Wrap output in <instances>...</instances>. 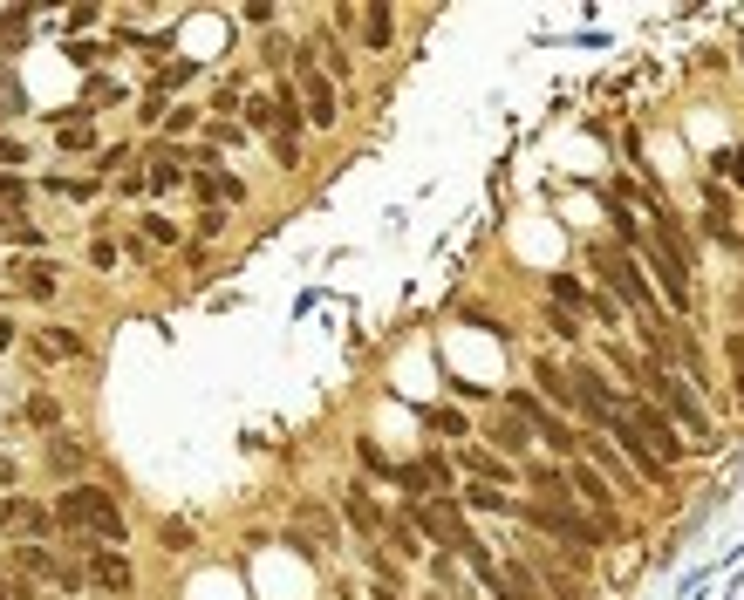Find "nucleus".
I'll list each match as a JSON object with an SVG mask.
<instances>
[{"label":"nucleus","instance_id":"obj_1","mask_svg":"<svg viewBox=\"0 0 744 600\" xmlns=\"http://www.w3.org/2000/svg\"><path fill=\"white\" fill-rule=\"evenodd\" d=\"M55 525H62L69 539H82V546H123V539H130L117 491H103V485H69L55 498Z\"/></svg>","mask_w":744,"mask_h":600},{"label":"nucleus","instance_id":"obj_2","mask_svg":"<svg viewBox=\"0 0 744 600\" xmlns=\"http://www.w3.org/2000/svg\"><path fill=\"white\" fill-rule=\"evenodd\" d=\"M519 525H533L540 539H553L560 553H601L608 546V525L594 519V512H581V498H560V505H547V498H519V512H512Z\"/></svg>","mask_w":744,"mask_h":600},{"label":"nucleus","instance_id":"obj_3","mask_svg":"<svg viewBox=\"0 0 744 600\" xmlns=\"http://www.w3.org/2000/svg\"><path fill=\"white\" fill-rule=\"evenodd\" d=\"M635 389H642L649 403H663L669 423H676V430H683V437H690L697 450H717L710 410H704V396H697V389L683 382V369H669V362H649V355H642V382H635Z\"/></svg>","mask_w":744,"mask_h":600},{"label":"nucleus","instance_id":"obj_4","mask_svg":"<svg viewBox=\"0 0 744 600\" xmlns=\"http://www.w3.org/2000/svg\"><path fill=\"white\" fill-rule=\"evenodd\" d=\"M635 260H642V273L656 280V294H663V307L676 314V321H683V314H690V300H697V280H690L697 266L683 260V253H669V246L656 239V232H649V246H642Z\"/></svg>","mask_w":744,"mask_h":600},{"label":"nucleus","instance_id":"obj_5","mask_svg":"<svg viewBox=\"0 0 744 600\" xmlns=\"http://www.w3.org/2000/svg\"><path fill=\"white\" fill-rule=\"evenodd\" d=\"M567 369H574V416H581L588 430H615V416H622V396H628V389H615V382H608V369H601V362H581V355H574Z\"/></svg>","mask_w":744,"mask_h":600},{"label":"nucleus","instance_id":"obj_6","mask_svg":"<svg viewBox=\"0 0 744 600\" xmlns=\"http://www.w3.org/2000/svg\"><path fill=\"white\" fill-rule=\"evenodd\" d=\"M622 416L635 423V430H642V437H649V444H656V457H663L669 471H676V464H683V457L697 450L690 437H683V430H676V423H669V410H663V403H649L642 389H628V396H622Z\"/></svg>","mask_w":744,"mask_h":600},{"label":"nucleus","instance_id":"obj_7","mask_svg":"<svg viewBox=\"0 0 744 600\" xmlns=\"http://www.w3.org/2000/svg\"><path fill=\"white\" fill-rule=\"evenodd\" d=\"M294 89H301V110H308V130H335L342 123V89L321 75V62L308 55V41L294 48Z\"/></svg>","mask_w":744,"mask_h":600},{"label":"nucleus","instance_id":"obj_8","mask_svg":"<svg viewBox=\"0 0 744 600\" xmlns=\"http://www.w3.org/2000/svg\"><path fill=\"white\" fill-rule=\"evenodd\" d=\"M567 478H574V498H581V512H594V519L608 525V539L622 532V491L608 485V471H594L588 457H574L567 464Z\"/></svg>","mask_w":744,"mask_h":600},{"label":"nucleus","instance_id":"obj_9","mask_svg":"<svg viewBox=\"0 0 744 600\" xmlns=\"http://www.w3.org/2000/svg\"><path fill=\"white\" fill-rule=\"evenodd\" d=\"M7 573H21V580H48V587H82V566L76 560H55L41 539H28V546H7Z\"/></svg>","mask_w":744,"mask_h":600},{"label":"nucleus","instance_id":"obj_10","mask_svg":"<svg viewBox=\"0 0 744 600\" xmlns=\"http://www.w3.org/2000/svg\"><path fill=\"white\" fill-rule=\"evenodd\" d=\"M451 464L444 457H410V464H396V491H403V505H424V498H451Z\"/></svg>","mask_w":744,"mask_h":600},{"label":"nucleus","instance_id":"obj_11","mask_svg":"<svg viewBox=\"0 0 744 600\" xmlns=\"http://www.w3.org/2000/svg\"><path fill=\"white\" fill-rule=\"evenodd\" d=\"M608 437H615V450L628 457V471H635L642 485H669V464L656 457V444H649V437H642L628 416H615V430H608Z\"/></svg>","mask_w":744,"mask_h":600},{"label":"nucleus","instance_id":"obj_12","mask_svg":"<svg viewBox=\"0 0 744 600\" xmlns=\"http://www.w3.org/2000/svg\"><path fill=\"white\" fill-rule=\"evenodd\" d=\"M704 232L717 239V246H731V253H744V225H738V205L724 198V185H717V178L704 185Z\"/></svg>","mask_w":744,"mask_h":600},{"label":"nucleus","instance_id":"obj_13","mask_svg":"<svg viewBox=\"0 0 744 600\" xmlns=\"http://www.w3.org/2000/svg\"><path fill=\"white\" fill-rule=\"evenodd\" d=\"M533 396L567 416V410H574V369H567V362H553V355H533Z\"/></svg>","mask_w":744,"mask_h":600},{"label":"nucleus","instance_id":"obj_14","mask_svg":"<svg viewBox=\"0 0 744 600\" xmlns=\"http://www.w3.org/2000/svg\"><path fill=\"white\" fill-rule=\"evenodd\" d=\"M342 519H349L362 539H383V532H390V512L369 498V485H342Z\"/></svg>","mask_w":744,"mask_h":600},{"label":"nucleus","instance_id":"obj_15","mask_svg":"<svg viewBox=\"0 0 744 600\" xmlns=\"http://www.w3.org/2000/svg\"><path fill=\"white\" fill-rule=\"evenodd\" d=\"M485 444L499 450V457H512V464H526V450H533V430H526V416H512L506 403H499L492 430H485Z\"/></svg>","mask_w":744,"mask_h":600},{"label":"nucleus","instance_id":"obj_16","mask_svg":"<svg viewBox=\"0 0 744 600\" xmlns=\"http://www.w3.org/2000/svg\"><path fill=\"white\" fill-rule=\"evenodd\" d=\"M89 580H96L103 594H117V600L137 587V573H130V560H123V546H96V553H89Z\"/></svg>","mask_w":744,"mask_h":600},{"label":"nucleus","instance_id":"obj_17","mask_svg":"<svg viewBox=\"0 0 744 600\" xmlns=\"http://www.w3.org/2000/svg\"><path fill=\"white\" fill-rule=\"evenodd\" d=\"M465 471H471V485H512L519 478V464L499 457L492 444H465Z\"/></svg>","mask_w":744,"mask_h":600},{"label":"nucleus","instance_id":"obj_18","mask_svg":"<svg viewBox=\"0 0 744 600\" xmlns=\"http://www.w3.org/2000/svg\"><path fill=\"white\" fill-rule=\"evenodd\" d=\"M48 525H55V512H41L35 498H0V532H48Z\"/></svg>","mask_w":744,"mask_h":600},{"label":"nucleus","instance_id":"obj_19","mask_svg":"<svg viewBox=\"0 0 744 600\" xmlns=\"http://www.w3.org/2000/svg\"><path fill=\"white\" fill-rule=\"evenodd\" d=\"M458 505H465V512H499V519L519 512V498H512L506 485H465V491H458Z\"/></svg>","mask_w":744,"mask_h":600},{"label":"nucleus","instance_id":"obj_20","mask_svg":"<svg viewBox=\"0 0 744 600\" xmlns=\"http://www.w3.org/2000/svg\"><path fill=\"white\" fill-rule=\"evenodd\" d=\"M390 41H396V7H390V0H376V7L362 14V48H369V55H383Z\"/></svg>","mask_w":744,"mask_h":600},{"label":"nucleus","instance_id":"obj_21","mask_svg":"<svg viewBox=\"0 0 744 600\" xmlns=\"http://www.w3.org/2000/svg\"><path fill=\"white\" fill-rule=\"evenodd\" d=\"M185 164H192V150H178V144H157V150H151V185H157V191L185 185Z\"/></svg>","mask_w":744,"mask_h":600},{"label":"nucleus","instance_id":"obj_22","mask_svg":"<svg viewBox=\"0 0 744 600\" xmlns=\"http://www.w3.org/2000/svg\"><path fill=\"white\" fill-rule=\"evenodd\" d=\"M547 300H553V307H567V314H588V307H594V294L574 280V273H553V280H547Z\"/></svg>","mask_w":744,"mask_h":600},{"label":"nucleus","instance_id":"obj_23","mask_svg":"<svg viewBox=\"0 0 744 600\" xmlns=\"http://www.w3.org/2000/svg\"><path fill=\"white\" fill-rule=\"evenodd\" d=\"M383 539L396 546V560H424V553H431V539H424L410 519H390V532H383Z\"/></svg>","mask_w":744,"mask_h":600},{"label":"nucleus","instance_id":"obj_24","mask_svg":"<svg viewBox=\"0 0 744 600\" xmlns=\"http://www.w3.org/2000/svg\"><path fill=\"white\" fill-rule=\"evenodd\" d=\"M239 123H246V130H267V137H274V130H280L274 89H267V96H246V110H239Z\"/></svg>","mask_w":744,"mask_h":600},{"label":"nucleus","instance_id":"obj_25","mask_svg":"<svg viewBox=\"0 0 744 600\" xmlns=\"http://www.w3.org/2000/svg\"><path fill=\"white\" fill-rule=\"evenodd\" d=\"M540 321H547V335H553V341H567V348L581 341V314H567V307H553V300L540 307Z\"/></svg>","mask_w":744,"mask_h":600},{"label":"nucleus","instance_id":"obj_26","mask_svg":"<svg viewBox=\"0 0 744 600\" xmlns=\"http://www.w3.org/2000/svg\"><path fill=\"white\" fill-rule=\"evenodd\" d=\"M21 294H35V300L55 294V260H28V266H21Z\"/></svg>","mask_w":744,"mask_h":600},{"label":"nucleus","instance_id":"obj_27","mask_svg":"<svg viewBox=\"0 0 744 600\" xmlns=\"http://www.w3.org/2000/svg\"><path fill=\"white\" fill-rule=\"evenodd\" d=\"M192 75H198V62H192V55H185V62H171V69H157L151 96H157V103H164V96H171V89H185V82H192Z\"/></svg>","mask_w":744,"mask_h":600},{"label":"nucleus","instance_id":"obj_28","mask_svg":"<svg viewBox=\"0 0 744 600\" xmlns=\"http://www.w3.org/2000/svg\"><path fill=\"white\" fill-rule=\"evenodd\" d=\"M7 246H21V253H35V246H48V232H41L35 219H21V212H14V219H7Z\"/></svg>","mask_w":744,"mask_h":600},{"label":"nucleus","instance_id":"obj_29","mask_svg":"<svg viewBox=\"0 0 744 600\" xmlns=\"http://www.w3.org/2000/svg\"><path fill=\"white\" fill-rule=\"evenodd\" d=\"M710 171H717L724 185H744V144H724L717 157H710Z\"/></svg>","mask_w":744,"mask_h":600},{"label":"nucleus","instance_id":"obj_30","mask_svg":"<svg viewBox=\"0 0 744 600\" xmlns=\"http://www.w3.org/2000/svg\"><path fill=\"white\" fill-rule=\"evenodd\" d=\"M55 144H62V150H96V130H89V116H69V123L55 130Z\"/></svg>","mask_w":744,"mask_h":600},{"label":"nucleus","instance_id":"obj_31","mask_svg":"<svg viewBox=\"0 0 744 600\" xmlns=\"http://www.w3.org/2000/svg\"><path fill=\"white\" fill-rule=\"evenodd\" d=\"M48 464L55 471H82V444L76 437H48Z\"/></svg>","mask_w":744,"mask_h":600},{"label":"nucleus","instance_id":"obj_32","mask_svg":"<svg viewBox=\"0 0 744 600\" xmlns=\"http://www.w3.org/2000/svg\"><path fill=\"white\" fill-rule=\"evenodd\" d=\"M424 423H431L437 437H458V444H465V437H471V423H465V416H458V410H424Z\"/></svg>","mask_w":744,"mask_h":600},{"label":"nucleus","instance_id":"obj_33","mask_svg":"<svg viewBox=\"0 0 744 600\" xmlns=\"http://www.w3.org/2000/svg\"><path fill=\"white\" fill-rule=\"evenodd\" d=\"M157 546H164V553H192V525L164 519V525H157Z\"/></svg>","mask_w":744,"mask_h":600},{"label":"nucleus","instance_id":"obj_34","mask_svg":"<svg viewBox=\"0 0 744 600\" xmlns=\"http://www.w3.org/2000/svg\"><path fill=\"white\" fill-rule=\"evenodd\" d=\"M0 205H28V178L21 171H0Z\"/></svg>","mask_w":744,"mask_h":600},{"label":"nucleus","instance_id":"obj_35","mask_svg":"<svg viewBox=\"0 0 744 600\" xmlns=\"http://www.w3.org/2000/svg\"><path fill=\"white\" fill-rule=\"evenodd\" d=\"M355 450H362V464H369L376 478H390V485H396V464H390V457H383V450H376V444H369V437H362V444H355Z\"/></svg>","mask_w":744,"mask_h":600},{"label":"nucleus","instance_id":"obj_36","mask_svg":"<svg viewBox=\"0 0 744 600\" xmlns=\"http://www.w3.org/2000/svg\"><path fill=\"white\" fill-rule=\"evenodd\" d=\"M62 55H69V62H82V69H96V62H103V55H110V48H96V41H69V48H62Z\"/></svg>","mask_w":744,"mask_h":600},{"label":"nucleus","instance_id":"obj_37","mask_svg":"<svg viewBox=\"0 0 744 600\" xmlns=\"http://www.w3.org/2000/svg\"><path fill=\"white\" fill-rule=\"evenodd\" d=\"M144 232H151L157 246H178V239H185V232H178V225H171V219H157V212H151V219H144Z\"/></svg>","mask_w":744,"mask_h":600},{"label":"nucleus","instance_id":"obj_38","mask_svg":"<svg viewBox=\"0 0 744 600\" xmlns=\"http://www.w3.org/2000/svg\"><path fill=\"white\" fill-rule=\"evenodd\" d=\"M48 355H82V335H69V328H48Z\"/></svg>","mask_w":744,"mask_h":600},{"label":"nucleus","instance_id":"obj_39","mask_svg":"<svg viewBox=\"0 0 744 600\" xmlns=\"http://www.w3.org/2000/svg\"><path fill=\"white\" fill-rule=\"evenodd\" d=\"M219 232H226V212H219V205H205V212H198V239H219Z\"/></svg>","mask_w":744,"mask_h":600},{"label":"nucleus","instance_id":"obj_40","mask_svg":"<svg viewBox=\"0 0 744 600\" xmlns=\"http://www.w3.org/2000/svg\"><path fill=\"white\" fill-rule=\"evenodd\" d=\"M0 600H35V580H21V573H7V580H0Z\"/></svg>","mask_w":744,"mask_h":600},{"label":"nucleus","instance_id":"obj_41","mask_svg":"<svg viewBox=\"0 0 744 600\" xmlns=\"http://www.w3.org/2000/svg\"><path fill=\"white\" fill-rule=\"evenodd\" d=\"M28 416H35V423H62V410H55L48 396H35V403H28Z\"/></svg>","mask_w":744,"mask_h":600},{"label":"nucleus","instance_id":"obj_42","mask_svg":"<svg viewBox=\"0 0 744 600\" xmlns=\"http://www.w3.org/2000/svg\"><path fill=\"white\" fill-rule=\"evenodd\" d=\"M0 164H7V171H14V164H28V150L14 144V137H0Z\"/></svg>","mask_w":744,"mask_h":600},{"label":"nucleus","instance_id":"obj_43","mask_svg":"<svg viewBox=\"0 0 744 600\" xmlns=\"http://www.w3.org/2000/svg\"><path fill=\"white\" fill-rule=\"evenodd\" d=\"M738 403H744V375H738Z\"/></svg>","mask_w":744,"mask_h":600},{"label":"nucleus","instance_id":"obj_44","mask_svg":"<svg viewBox=\"0 0 744 600\" xmlns=\"http://www.w3.org/2000/svg\"><path fill=\"white\" fill-rule=\"evenodd\" d=\"M738 314H744V294H738Z\"/></svg>","mask_w":744,"mask_h":600}]
</instances>
